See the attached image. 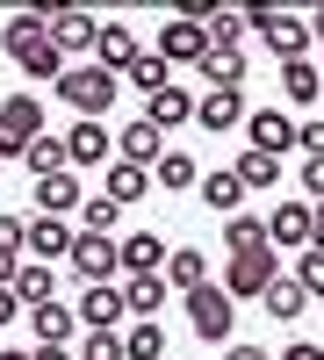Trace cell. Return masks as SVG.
I'll list each match as a JSON object with an SVG mask.
<instances>
[{"instance_id":"cell-20","label":"cell","mask_w":324,"mask_h":360,"mask_svg":"<svg viewBox=\"0 0 324 360\" xmlns=\"http://www.w3.org/2000/svg\"><path fill=\"white\" fill-rule=\"evenodd\" d=\"M79 202H86V188H79V173L65 166V173H51V180H37V217H79Z\"/></svg>"},{"instance_id":"cell-13","label":"cell","mask_w":324,"mask_h":360,"mask_svg":"<svg viewBox=\"0 0 324 360\" xmlns=\"http://www.w3.org/2000/svg\"><path fill=\"white\" fill-rule=\"evenodd\" d=\"M123 317H130L123 281H94V288L79 295V324H86V332H123Z\"/></svg>"},{"instance_id":"cell-22","label":"cell","mask_w":324,"mask_h":360,"mask_svg":"<svg viewBox=\"0 0 324 360\" xmlns=\"http://www.w3.org/2000/svg\"><path fill=\"white\" fill-rule=\"evenodd\" d=\"M223 252H231V259H245V252H274V245H267V217H259V209H238V217L223 224Z\"/></svg>"},{"instance_id":"cell-47","label":"cell","mask_w":324,"mask_h":360,"mask_svg":"<svg viewBox=\"0 0 324 360\" xmlns=\"http://www.w3.org/2000/svg\"><path fill=\"white\" fill-rule=\"evenodd\" d=\"M310 37H324V8H317V15H310Z\"/></svg>"},{"instance_id":"cell-41","label":"cell","mask_w":324,"mask_h":360,"mask_svg":"<svg viewBox=\"0 0 324 360\" xmlns=\"http://www.w3.org/2000/svg\"><path fill=\"white\" fill-rule=\"evenodd\" d=\"M296 144H303L310 159H324V123H317V115H310V123H296Z\"/></svg>"},{"instance_id":"cell-39","label":"cell","mask_w":324,"mask_h":360,"mask_svg":"<svg viewBox=\"0 0 324 360\" xmlns=\"http://www.w3.org/2000/svg\"><path fill=\"white\" fill-rule=\"evenodd\" d=\"M79 360H123V332H86L79 339Z\"/></svg>"},{"instance_id":"cell-24","label":"cell","mask_w":324,"mask_h":360,"mask_svg":"<svg viewBox=\"0 0 324 360\" xmlns=\"http://www.w3.org/2000/svg\"><path fill=\"white\" fill-rule=\"evenodd\" d=\"M29 332H37V346H72V332H79V310H65V303H44V310H29Z\"/></svg>"},{"instance_id":"cell-35","label":"cell","mask_w":324,"mask_h":360,"mask_svg":"<svg viewBox=\"0 0 324 360\" xmlns=\"http://www.w3.org/2000/svg\"><path fill=\"white\" fill-rule=\"evenodd\" d=\"M231 173L245 180V195H252V188H267V195L281 188V159H267V152H238V166H231Z\"/></svg>"},{"instance_id":"cell-45","label":"cell","mask_w":324,"mask_h":360,"mask_svg":"<svg viewBox=\"0 0 324 360\" xmlns=\"http://www.w3.org/2000/svg\"><path fill=\"white\" fill-rule=\"evenodd\" d=\"M231 360H267V346H231Z\"/></svg>"},{"instance_id":"cell-17","label":"cell","mask_w":324,"mask_h":360,"mask_svg":"<svg viewBox=\"0 0 324 360\" xmlns=\"http://www.w3.org/2000/svg\"><path fill=\"white\" fill-rule=\"evenodd\" d=\"M72 238H79V231H72L65 217H29V259H44V266H51V259H65V252H72Z\"/></svg>"},{"instance_id":"cell-10","label":"cell","mask_w":324,"mask_h":360,"mask_svg":"<svg viewBox=\"0 0 324 360\" xmlns=\"http://www.w3.org/2000/svg\"><path fill=\"white\" fill-rule=\"evenodd\" d=\"M245 144H252V152H267V159L296 152V115H288V108H252V115H245Z\"/></svg>"},{"instance_id":"cell-9","label":"cell","mask_w":324,"mask_h":360,"mask_svg":"<svg viewBox=\"0 0 324 360\" xmlns=\"http://www.w3.org/2000/svg\"><path fill=\"white\" fill-rule=\"evenodd\" d=\"M317 238V209L310 202H281V209H267V245L274 252H303Z\"/></svg>"},{"instance_id":"cell-42","label":"cell","mask_w":324,"mask_h":360,"mask_svg":"<svg viewBox=\"0 0 324 360\" xmlns=\"http://www.w3.org/2000/svg\"><path fill=\"white\" fill-rule=\"evenodd\" d=\"M281 360H324V346L317 339H296V346H281Z\"/></svg>"},{"instance_id":"cell-27","label":"cell","mask_w":324,"mask_h":360,"mask_svg":"<svg viewBox=\"0 0 324 360\" xmlns=\"http://www.w3.org/2000/svg\"><path fill=\"white\" fill-rule=\"evenodd\" d=\"M123 86H130V94H144V101H159V94H166V86H173V65H166V58H159V51H144V58H137V65L123 72Z\"/></svg>"},{"instance_id":"cell-18","label":"cell","mask_w":324,"mask_h":360,"mask_svg":"<svg viewBox=\"0 0 324 360\" xmlns=\"http://www.w3.org/2000/svg\"><path fill=\"white\" fill-rule=\"evenodd\" d=\"M245 115H252V108H245V94H202V101H195V123L209 130V137L245 130Z\"/></svg>"},{"instance_id":"cell-12","label":"cell","mask_w":324,"mask_h":360,"mask_svg":"<svg viewBox=\"0 0 324 360\" xmlns=\"http://www.w3.org/2000/svg\"><path fill=\"white\" fill-rule=\"evenodd\" d=\"M65 159H72V173H86V166H115V130L108 123H72L65 130Z\"/></svg>"},{"instance_id":"cell-11","label":"cell","mask_w":324,"mask_h":360,"mask_svg":"<svg viewBox=\"0 0 324 360\" xmlns=\"http://www.w3.org/2000/svg\"><path fill=\"white\" fill-rule=\"evenodd\" d=\"M166 65H202V58H209V29L202 22H188V15H173L166 29H159V44H152Z\"/></svg>"},{"instance_id":"cell-38","label":"cell","mask_w":324,"mask_h":360,"mask_svg":"<svg viewBox=\"0 0 324 360\" xmlns=\"http://www.w3.org/2000/svg\"><path fill=\"white\" fill-rule=\"evenodd\" d=\"M115 217H123V209H115L108 195H86V202H79V231H94V238H108Z\"/></svg>"},{"instance_id":"cell-34","label":"cell","mask_w":324,"mask_h":360,"mask_svg":"<svg viewBox=\"0 0 324 360\" xmlns=\"http://www.w3.org/2000/svg\"><path fill=\"white\" fill-rule=\"evenodd\" d=\"M209 51H245V15L238 8H209Z\"/></svg>"},{"instance_id":"cell-15","label":"cell","mask_w":324,"mask_h":360,"mask_svg":"<svg viewBox=\"0 0 324 360\" xmlns=\"http://www.w3.org/2000/svg\"><path fill=\"white\" fill-rule=\"evenodd\" d=\"M115 252H123V274H166V259L173 245L159 231H130V238H115Z\"/></svg>"},{"instance_id":"cell-40","label":"cell","mask_w":324,"mask_h":360,"mask_svg":"<svg viewBox=\"0 0 324 360\" xmlns=\"http://www.w3.org/2000/svg\"><path fill=\"white\" fill-rule=\"evenodd\" d=\"M303 202L324 209V159H303Z\"/></svg>"},{"instance_id":"cell-36","label":"cell","mask_w":324,"mask_h":360,"mask_svg":"<svg viewBox=\"0 0 324 360\" xmlns=\"http://www.w3.org/2000/svg\"><path fill=\"white\" fill-rule=\"evenodd\" d=\"M123 360H166V332L159 324H123Z\"/></svg>"},{"instance_id":"cell-32","label":"cell","mask_w":324,"mask_h":360,"mask_svg":"<svg viewBox=\"0 0 324 360\" xmlns=\"http://www.w3.org/2000/svg\"><path fill=\"white\" fill-rule=\"evenodd\" d=\"M152 180H159L166 195H188V188H202V166H195L188 152H166V159L152 166Z\"/></svg>"},{"instance_id":"cell-2","label":"cell","mask_w":324,"mask_h":360,"mask_svg":"<svg viewBox=\"0 0 324 360\" xmlns=\"http://www.w3.org/2000/svg\"><path fill=\"white\" fill-rule=\"evenodd\" d=\"M115 94H123V79L101 72V65H65V79H58V101H72L79 123H101L115 108Z\"/></svg>"},{"instance_id":"cell-33","label":"cell","mask_w":324,"mask_h":360,"mask_svg":"<svg viewBox=\"0 0 324 360\" xmlns=\"http://www.w3.org/2000/svg\"><path fill=\"white\" fill-rule=\"evenodd\" d=\"M238 202H245V180L238 173H209V180H202V209H223V224L238 217Z\"/></svg>"},{"instance_id":"cell-14","label":"cell","mask_w":324,"mask_h":360,"mask_svg":"<svg viewBox=\"0 0 324 360\" xmlns=\"http://www.w3.org/2000/svg\"><path fill=\"white\" fill-rule=\"evenodd\" d=\"M115 159H130V166H144V173H152V166L166 159V130L152 123V115L123 123V130H115Z\"/></svg>"},{"instance_id":"cell-21","label":"cell","mask_w":324,"mask_h":360,"mask_svg":"<svg viewBox=\"0 0 324 360\" xmlns=\"http://www.w3.org/2000/svg\"><path fill=\"white\" fill-rule=\"evenodd\" d=\"M166 295H173V288H166V274H130V281H123V303H130V324H152V317L166 310Z\"/></svg>"},{"instance_id":"cell-28","label":"cell","mask_w":324,"mask_h":360,"mask_svg":"<svg viewBox=\"0 0 324 360\" xmlns=\"http://www.w3.org/2000/svg\"><path fill=\"white\" fill-rule=\"evenodd\" d=\"M259 303H267V317H274V324H296V317L310 310V288H303L296 274H281V281H274L267 295H259Z\"/></svg>"},{"instance_id":"cell-31","label":"cell","mask_w":324,"mask_h":360,"mask_svg":"<svg viewBox=\"0 0 324 360\" xmlns=\"http://www.w3.org/2000/svg\"><path fill=\"white\" fill-rule=\"evenodd\" d=\"M22 166H29V180H51V173H65L72 159H65V137H37V144H29V152H22Z\"/></svg>"},{"instance_id":"cell-43","label":"cell","mask_w":324,"mask_h":360,"mask_svg":"<svg viewBox=\"0 0 324 360\" xmlns=\"http://www.w3.org/2000/svg\"><path fill=\"white\" fill-rule=\"evenodd\" d=\"M15 317H22V295H15V288H0V324H15Z\"/></svg>"},{"instance_id":"cell-8","label":"cell","mask_w":324,"mask_h":360,"mask_svg":"<svg viewBox=\"0 0 324 360\" xmlns=\"http://www.w3.org/2000/svg\"><path fill=\"white\" fill-rule=\"evenodd\" d=\"M144 51H152V44H144V37H137L130 22H101V37H94V65H101V72H115V79H123V72L137 65Z\"/></svg>"},{"instance_id":"cell-26","label":"cell","mask_w":324,"mask_h":360,"mask_svg":"<svg viewBox=\"0 0 324 360\" xmlns=\"http://www.w3.org/2000/svg\"><path fill=\"white\" fill-rule=\"evenodd\" d=\"M202 281H209V252L173 245V259H166V288H173V295H188V288H202Z\"/></svg>"},{"instance_id":"cell-16","label":"cell","mask_w":324,"mask_h":360,"mask_svg":"<svg viewBox=\"0 0 324 360\" xmlns=\"http://www.w3.org/2000/svg\"><path fill=\"white\" fill-rule=\"evenodd\" d=\"M94 37H101V22L86 15V8H58V15H51V44L65 51V58H79V51H94Z\"/></svg>"},{"instance_id":"cell-23","label":"cell","mask_w":324,"mask_h":360,"mask_svg":"<svg viewBox=\"0 0 324 360\" xmlns=\"http://www.w3.org/2000/svg\"><path fill=\"white\" fill-rule=\"evenodd\" d=\"M15 295H22V310H44V303H58V266H44V259H22V266H15Z\"/></svg>"},{"instance_id":"cell-1","label":"cell","mask_w":324,"mask_h":360,"mask_svg":"<svg viewBox=\"0 0 324 360\" xmlns=\"http://www.w3.org/2000/svg\"><path fill=\"white\" fill-rule=\"evenodd\" d=\"M51 0H44V8H22V15H8V29H0V51H8L15 58V65L29 72V79H65V51H58L51 44Z\"/></svg>"},{"instance_id":"cell-7","label":"cell","mask_w":324,"mask_h":360,"mask_svg":"<svg viewBox=\"0 0 324 360\" xmlns=\"http://www.w3.org/2000/svg\"><path fill=\"white\" fill-rule=\"evenodd\" d=\"M65 266L94 288V281H115L123 274V252H115V238H94V231H79L72 238V252H65Z\"/></svg>"},{"instance_id":"cell-5","label":"cell","mask_w":324,"mask_h":360,"mask_svg":"<svg viewBox=\"0 0 324 360\" xmlns=\"http://www.w3.org/2000/svg\"><path fill=\"white\" fill-rule=\"evenodd\" d=\"M281 274H288L281 252H245V259H223V281H216V288L231 295V303H259Z\"/></svg>"},{"instance_id":"cell-37","label":"cell","mask_w":324,"mask_h":360,"mask_svg":"<svg viewBox=\"0 0 324 360\" xmlns=\"http://www.w3.org/2000/svg\"><path fill=\"white\" fill-rule=\"evenodd\" d=\"M288 274H296V281L310 288V303H324V245H303V252H296V266H288Z\"/></svg>"},{"instance_id":"cell-46","label":"cell","mask_w":324,"mask_h":360,"mask_svg":"<svg viewBox=\"0 0 324 360\" xmlns=\"http://www.w3.org/2000/svg\"><path fill=\"white\" fill-rule=\"evenodd\" d=\"M0 360H37V353H22V346H0Z\"/></svg>"},{"instance_id":"cell-6","label":"cell","mask_w":324,"mask_h":360,"mask_svg":"<svg viewBox=\"0 0 324 360\" xmlns=\"http://www.w3.org/2000/svg\"><path fill=\"white\" fill-rule=\"evenodd\" d=\"M44 137V94H8L0 101V159H22Z\"/></svg>"},{"instance_id":"cell-29","label":"cell","mask_w":324,"mask_h":360,"mask_svg":"<svg viewBox=\"0 0 324 360\" xmlns=\"http://www.w3.org/2000/svg\"><path fill=\"white\" fill-rule=\"evenodd\" d=\"M281 94H288V108H310V101H324V72L310 65V58H296V65H281Z\"/></svg>"},{"instance_id":"cell-19","label":"cell","mask_w":324,"mask_h":360,"mask_svg":"<svg viewBox=\"0 0 324 360\" xmlns=\"http://www.w3.org/2000/svg\"><path fill=\"white\" fill-rule=\"evenodd\" d=\"M101 195H108L115 209H137L144 195H152V173H144V166H130V159H115V166L101 173Z\"/></svg>"},{"instance_id":"cell-44","label":"cell","mask_w":324,"mask_h":360,"mask_svg":"<svg viewBox=\"0 0 324 360\" xmlns=\"http://www.w3.org/2000/svg\"><path fill=\"white\" fill-rule=\"evenodd\" d=\"M37 360H79L72 346H37Z\"/></svg>"},{"instance_id":"cell-3","label":"cell","mask_w":324,"mask_h":360,"mask_svg":"<svg viewBox=\"0 0 324 360\" xmlns=\"http://www.w3.org/2000/svg\"><path fill=\"white\" fill-rule=\"evenodd\" d=\"M181 303H188V332H195L202 346H216V339H231V332H238V303H231V295H223L216 281L188 288Z\"/></svg>"},{"instance_id":"cell-4","label":"cell","mask_w":324,"mask_h":360,"mask_svg":"<svg viewBox=\"0 0 324 360\" xmlns=\"http://www.w3.org/2000/svg\"><path fill=\"white\" fill-rule=\"evenodd\" d=\"M245 37H267V51L281 58V65H296V58L310 51V22L288 15V8H252L245 15Z\"/></svg>"},{"instance_id":"cell-30","label":"cell","mask_w":324,"mask_h":360,"mask_svg":"<svg viewBox=\"0 0 324 360\" xmlns=\"http://www.w3.org/2000/svg\"><path fill=\"white\" fill-rule=\"evenodd\" d=\"M144 115H152L159 130H181V123H195V94L188 86H166L159 101H144Z\"/></svg>"},{"instance_id":"cell-25","label":"cell","mask_w":324,"mask_h":360,"mask_svg":"<svg viewBox=\"0 0 324 360\" xmlns=\"http://www.w3.org/2000/svg\"><path fill=\"white\" fill-rule=\"evenodd\" d=\"M202 79H209V94H245V51H209Z\"/></svg>"}]
</instances>
